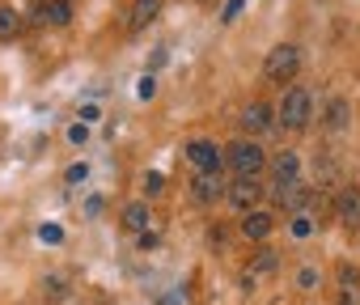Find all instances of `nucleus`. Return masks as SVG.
Segmentation results:
<instances>
[{
	"instance_id": "obj_1",
	"label": "nucleus",
	"mask_w": 360,
	"mask_h": 305,
	"mask_svg": "<svg viewBox=\"0 0 360 305\" xmlns=\"http://www.w3.org/2000/svg\"><path fill=\"white\" fill-rule=\"evenodd\" d=\"M225 162L233 166V174H238V179H255V174L267 166V152H263L255 140H238V144H229V148H225Z\"/></svg>"
},
{
	"instance_id": "obj_2",
	"label": "nucleus",
	"mask_w": 360,
	"mask_h": 305,
	"mask_svg": "<svg viewBox=\"0 0 360 305\" xmlns=\"http://www.w3.org/2000/svg\"><path fill=\"white\" fill-rule=\"evenodd\" d=\"M297 68H301V51H297L292 43H280V47H271V51H267V64H263V72H267L276 85L292 81V77H297Z\"/></svg>"
},
{
	"instance_id": "obj_3",
	"label": "nucleus",
	"mask_w": 360,
	"mask_h": 305,
	"mask_svg": "<svg viewBox=\"0 0 360 305\" xmlns=\"http://www.w3.org/2000/svg\"><path fill=\"white\" fill-rule=\"evenodd\" d=\"M309 115H314V98L305 89H288L284 102H280V123L284 127H305Z\"/></svg>"
},
{
	"instance_id": "obj_4",
	"label": "nucleus",
	"mask_w": 360,
	"mask_h": 305,
	"mask_svg": "<svg viewBox=\"0 0 360 305\" xmlns=\"http://www.w3.org/2000/svg\"><path fill=\"white\" fill-rule=\"evenodd\" d=\"M187 157H191L204 174H217V170H221V162H225V152H221L212 140H191V144H187Z\"/></svg>"
},
{
	"instance_id": "obj_5",
	"label": "nucleus",
	"mask_w": 360,
	"mask_h": 305,
	"mask_svg": "<svg viewBox=\"0 0 360 305\" xmlns=\"http://www.w3.org/2000/svg\"><path fill=\"white\" fill-rule=\"evenodd\" d=\"M225 195H229V204H233L238 212H255V204H259L263 187H259L255 179H238V183H233V187H229Z\"/></svg>"
},
{
	"instance_id": "obj_6",
	"label": "nucleus",
	"mask_w": 360,
	"mask_h": 305,
	"mask_svg": "<svg viewBox=\"0 0 360 305\" xmlns=\"http://www.w3.org/2000/svg\"><path fill=\"white\" fill-rule=\"evenodd\" d=\"M271 123H276V115H271V106H263V102H250V106L242 110V127H246L250 136H263Z\"/></svg>"
},
{
	"instance_id": "obj_7",
	"label": "nucleus",
	"mask_w": 360,
	"mask_h": 305,
	"mask_svg": "<svg viewBox=\"0 0 360 305\" xmlns=\"http://www.w3.org/2000/svg\"><path fill=\"white\" fill-rule=\"evenodd\" d=\"M276 200H280L284 208H292V212H301V208H305V204L314 200V191H309V187H301V183L292 179V183H276Z\"/></svg>"
},
{
	"instance_id": "obj_8",
	"label": "nucleus",
	"mask_w": 360,
	"mask_h": 305,
	"mask_svg": "<svg viewBox=\"0 0 360 305\" xmlns=\"http://www.w3.org/2000/svg\"><path fill=\"white\" fill-rule=\"evenodd\" d=\"M339 221H343L347 229H360V191H356V187H347V191L339 195Z\"/></svg>"
},
{
	"instance_id": "obj_9",
	"label": "nucleus",
	"mask_w": 360,
	"mask_h": 305,
	"mask_svg": "<svg viewBox=\"0 0 360 305\" xmlns=\"http://www.w3.org/2000/svg\"><path fill=\"white\" fill-rule=\"evenodd\" d=\"M271 170H276V183H292L297 174H301V157L297 152H276V162H271Z\"/></svg>"
},
{
	"instance_id": "obj_10",
	"label": "nucleus",
	"mask_w": 360,
	"mask_h": 305,
	"mask_svg": "<svg viewBox=\"0 0 360 305\" xmlns=\"http://www.w3.org/2000/svg\"><path fill=\"white\" fill-rule=\"evenodd\" d=\"M271 225H276V221H271V212H259V208H255V212H246L242 233H246V238H267V233H271Z\"/></svg>"
},
{
	"instance_id": "obj_11",
	"label": "nucleus",
	"mask_w": 360,
	"mask_h": 305,
	"mask_svg": "<svg viewBox=\"0 0 360 305\" xmlns=\"http://www.w3.org/2000/svg\"><path fill=\"white\" fill-rule=\"evenodd\" d=\"M157 13H161V0H131V30L148 26Z\"/></svg>"
},
{
	"instance_id": "obj_12",
	"label": "nucleus",
	"mask_w": 360,
	"mask_h": 305,
	"mask_svg": "<svg viewBox=\"0 0 360 305\" xmlns=\"http://www.w3.org/2000/svg\"><path fill=\"white\" fill-rule=\"evenodd\" d=\"M39 13H43V22H51V26H68V22H72V5H68V0H47Z\"/></svg>"
},
{
	"instance_id": "obj_13",
	"label": "nucleus",
	"mask_w": 360,
	"mask_h": 305,
	"mask_svg": "<svg viewBox=\"0 0 360 305\" xmlns=\"http://www.w3.org/2000/svg\"><path fill=\"white\" fill-rule=\"evenodd\" d=\"M148 221H153V216H148V204H140V200H136V204H127V208H123V225H127V229L144 233V229H148Z\"/></svg>"
},
{
	"instance_id": "obj_14",
	"label": "nucleus",
	"mask_w": 360,
	"mask_h": 305,
	"mask_svg": "<svg viewBox=\"0 0 360 305\" xmlns=\"http://www.w3.org/2000/svg\"><path fill=\"white\" fill-rule=\"evenodd\" d=\"M22 13L18 9H0V43H9V39H18L22 34Z\"/></svg>"
},
{
	"instance_id": "obj_15",
	"label": "nucleus",
	"mask_w": 360,
	"mask_h": 305,
	"mask_svg": "<svg viewBox=\"0 0 360 305\" xmlns=\"http://www.w3.org/2000/svg\"><path fill=\"white\" fill-rule=\"evenodd\" d=\"M217 195H225V187H221V179H217V174L195 179V200H200V204H212Z\"/></svg>"
},
{
	"instance_id": "obj_16",
	"label": "nucleus",
	"mask_w": 360,
	"mask_h": 305,
	"mask_svg": "<svg viewBox=\"0 0 360 305\" xmlns=\"http://www.w3.org/2000/svg\"><path fill=\"white\" fill-rule=\"evenodd\" d=\"M276 267H280V254H276V250H259V254H255V267H250V275L259 280V275H267V271H276Z\"/></svg>"
},
{
	"instance_id": "obj_17",
	"label": "nucleus",
	"mask_w": 360,
	"mask_h": 305,
	"mask_svg": "<svg viewBox=\"0 0 360 305\" xmlns=\"http://www.w3.org/2000/svg\"><path fill=\"white\" fill-rule=\"evenodd\" d=\"M347 123V102L343 98H330V106H326V127H343Z\"/></svg>"
},
{
	"instance_id": "obj_18",
	"label": "nucleus",
	"mask_w": 360,
	"mask_h": 305,
	"mask_svg": "<svg viewBox=\"0 0 360 305\" xmlns=\"http://www.w3.org/2000/svg\"><path fill=\"white\" fill-rule=\"evenodd\" d=\"M288 233H292V238H309V233H314V221H309L305 212H297L292 225H288Z\"/></svg>"
},
{
	"instance_id": "obj_19",
	"label": "nucleus",
	"mask_w": 360,
	"mask_h": 305,
	"mask_svg": "<svg viewBox=\"0 0 360 305\" xmlns=\"http://www.w3.org/2000/svg\"><path fill=\"white\" fill-rule=\"evenodd\" d=\"M43 297H47V301H60V297H64V280H60V275H47V280H43Z\"/></svg>"
},
{
	"instance_id": "obj_20",
	"label": "nucleus",
	"mask_w": 360,
	"mask_h": 305,
	"mask_svg": "<svg viewBox=\"0 0 360 305\" xmlns=\"http://www.w3.org/2000/svg\"><path fill=\"white\" fill-rule=\"evenodd\" d=\"M85 179H89V166L85 162H77V166L64 170V183H85Z\"/></svg>"
},
{
	"instance_id": "obj_21",
	"label": "nucleus",
	"mask_w": 360,
	"mask_h": 305,
	"mask_svg": "<svg viewBox=\"0 0 360 305\" xmlns=\"http://www.w3.org/2000/svg\"><path fill=\"white\" fill-rule=\"evenodd\" d=\"M242 5H246V0H225V13H221V22H238Z\"/></svg>"
},
{
	"instance_id": "obj_22",
	"label": "nucleus",
	"mask_w": 360,
	"mask_h": 305,
	"mask_svg": "<svg viewBox=\"0 0 360 305\" xmlns=\"http://www.w3.org/2000/svg\"><path fill=\"white\" fill-rule=\"evenodd\" d=\"M68 140H72V144H85V140H89V127H85V123H72V127H68Z\"/></svg>"
},
{
	"instance_id": "obj_23",
	"label": "nucleus",
	"mask_w": 360,
	"mask_h": 305,
	"mask_svg": "<svg viewBox=\"0 0 360 305\" xmlns=\"http://www.w3.org/2000/svg\"><path fill=\"white\" fill-rule=\"evenodd\" d=\"M339 280H343V288H356V284H360V271H356V267H343Z\"/></svg>"
},
{
	"instance_id": "obj_24",
	"label": "nucleus",
	"mask_w": 360,
	"mask_h": 305,
	"mask_svg": "<svg viewBox=\"0 0 360 305\" xmlns=\"http://www.w3.org/2000/svg\"><path fill=\"white\" fill-rule=\"evenodd\" d=\"M297 284H301V288H314V284H318V271H314V267H301Z\"/></svg>"
},
{
	"instance_id": "obj_25",
	"label": "nucleus",
	"mask_w": 360,
	"mask_h": 305,
	"mask_svg": "<svg viewBox=\"0 0 360 305\" xmlns=\"http://www.w3.org/2000/svg\"><path fill=\"white\" fill-rule=\"evenodd\" d=\"M39 238H43V242H60L64 233H60V225H43V229H39Z\"/></svg>"
},
{
	"instance_id": "obj_26",
	"label": "nucleus",
	"mask_w": 360,
	"mask_h": 305,
	"mask_svg": "<svg viewBox=\"0 0 360 305\" xmlns=\"http://www.w3.org/2000/svg\"><path fill=\"white\" fill-rule=\"evenodd\" d=\"M81 123H85V127H89V123H98V106H94V102H89V106H81Z\"/></svg>"
},
{
	"instance_id": "obj_27",
	"label": "nucleus",
	"mask_w": 360,
	"mask_h": 305,
	"mask_svg": "<svg viewBox=\"0 0 360 305\" xmlns=\"http://www.w3.org/2000/svg\"><path fill=\"white\" fill-rule=\"evenodd\" d=\"M157 93V85H153V77H140V98H153Z\"/></svg>"
},
{
	"instance_id": "obj_28",
	"label": "nucleus",
	"mask_w": 360,
	"mask_h": 305,
	"mask_svg": "<svg viewBox=\"0 0 360 305\" xmlns=\"http://www.w3.org/2000/svg\"><path fill=\"white\" fill-rule=\"evenodd\" d=\"M144 187H148V195H157V191H161V174H148Z\"/></svg>"
}]
</instances>
